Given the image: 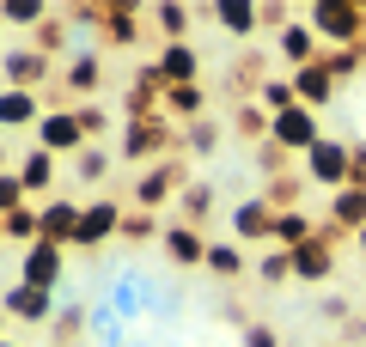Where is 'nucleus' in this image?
Listing matches in <instances>:
<instances>
[{
	"label": "nucleus",
	"instance_id": "1",
	"mask_svg": "<svg viewBox=\"0 0 366 347\" xmlns=\"http://www.w3.org/2000/svg\"><path fill=\"white\" fill-rule=\"evenodd\" d=\"M305 25H312V37L317 43H336V49H360V31H366V13L360 6H324V0H317L312 13H305Z\"/></svg>",
	"mask_w": 366,
	"mask_h": 347
},
{
	"label": "nucleus",
	"instance_id": "2",
	"mask_svg": "<svg viewBox=\"0 0 366 347\" xmlns=\"http://www.w3.org/2000/svg\"><path fill=\"white\" fill-rule=\"evenodd\" d=\"M305 177L342 195V189H348V177H354V146H342V141H317L312 153H305Z\"/></svg>",
	"mask_w": 366,
	"mask_h": 347
},
{
	"label": "nucleus",
	"instance_id": "3",
	"mask_svg": "<svg viewBox=\"0 0 366 347\" xmlns=\"http://www.w3.org/2000/svg\"><path fill=\"white\" fill-rule=\"evenodd\" d=\"M37 146H43V153H74V159L86 153V122H79L74 104H67V110H49L37 122Z\"/></svg>",
	"mask_w": 366,
	"mask_h": 347
},
{
	"label": "nucleus",
	"instance_id": "4",
	"mask_svg": "<svg viewBox=\"0 0 366 347\" xmlns=\"http://www.w3.org/2000/svg\"><path fill=\"white\" fill-rule=\"evenodd\" d=\"M317 141H324V134H317V110H305V104L269 122V146H287V153H312Z\"/></svg>",
	"mask_w": 366,
	"mask_h": 347
},
{
	"label": "nucleus",
	"instance_id": "5",
	"mask_svg": "<svg viewBox=\"0 0 366 347\" xmlns=\"http://www.w3.org/2000/svg\"><path fill=\"white\" fill-rule=\"evenodd\" d=\"M79 213H86V207L74 201V195H55V201H43L37 207V219H43V244H74L79 238Z\"/></svg>",
	"mask_w": 366,
	"mask_h": 347
},
{
	"label": "nucleus",
	"instance_id": "6",
	"mask_svg": "<svg viewBox=\"0 0 366 347\" xmlns=\"http://www.w3.org/2000/svg\"><path fill=\"white\" fill-rule=\"evenodd\" d=\"M0 74H6L13 91H37L49 79V49H6L0 55Z\"/></svg>",
	"mask_w": 366,
	"mask_h": 347
},
{
	"label": "nucleus",
	"instance_id": "7",
	"mask_svg": "<svg viewBox=\"0 0 366 347\" xmlns=\"http://www.w3.org/2000/svg\"><path fill=\"white\" fill-rule=\"evenodd\" d=\"M0 311H6V317H19V323H49L61 305H55V293H43V286L13 281V286H6V298H0Z\"/></svg>",
	"mask_w": 366,
	"mask_h": 347
},
{
	"label": "nucleus",
	"instance_id": "8",
	"mask_svg": "<svg viewBox=\"0 0 366 347\" xmlns=\"http://www.w3.org/2000/svg\"><path fill=\"white\" fill-rule=\"evenodd\" d=\"M117 226H122V201H92L86 213H79V238H74V244L79 250H104Z\"/></svg>",
	"mask_w": 366,
	"mask_h": 347
},
{
	"label": "nucleus",
	"instance_id": "9",
	"mask_svg": "<svg viewBox=\"0 0 366 347\" xmlns=\"http://www.w3.org/2000/svg\"><path fill=\"white\" fill-rule=\"evenodd\" d=\"M159 244H165V256L177 262V268H202V262H208V238H202L196 226H183V219L159 231Z\"/></svg>",
	"mask_w": 366,
	"mask_h": 347
},
{
	"label": "nucleus",
	"instance_id": "10",
	"mask_svg": "<svg viewBox=\"0 0 366 347\" xmlns=\"http://www.w3.org/2000/svg\"><path fill=\"white\" fill-rule=\"evenodd\" d=\"M274 213H281V207H274L269 195H250V201L232 207V231L238 238H269L274 244Z\"/></svg>",
	"mask_w": 366,
	"mask_h": 347
},
{
	"label": "nucleus",
	"instance_id": "11",
	"mask_svg": "<svg viewBox=\"0 0 366 347\" xmlns=\"http://www.w3.org/2000/svg\"><path fill=\"white\" fill-rule=\"evenodd\" d=\"M293 274H300V281H330V274H336V250H330L324 231H317L312 244L293 250Z\"/></svg>",
	"mask_w": 366,
	"mask_h": 347
},
{
	"label": "nucleus",
	"instance_id": "12",
	"mask_svg": "<svg viewBox=\"0 0 366 347\" xmlns=\"http://www.w3.org/2000/svg\"><path fill=\"white\" fill-rule=\"evenodd\" d=\"M293 91H300L305 110H324V104L336 98V74H330L324 61H312V67H300V74H293Z\"/></svg>",
	"mask_w": 366,
	"mask_h": 347
},
{
	"label": "nucleus",
	"instance_id": "13",
	"mask_svg": "<svg viewBox=\"0 0 366 347\" xmlns=\"http://www.w3.org/2000/svg\"><path fill=\"white\" fill-rule=\"evenodd\" d=\"M19 281L55 293V281H61V250H55V244H31V250H25V274H19Z\"/></svg>",
	"mask_w": 366,
	"mask_h": 347
},
{
	"label": "nucleus",
	"instance_id": "14",
	"mask_svg": "<svg viewBox=\"0 0 366 347\" xmlns=\"http://www.w3.org/2000/svg\"><path fill=\"white\" fill-rule=\"evenodd\" d=\"M196 74H202V61H196L189 43H165V49H159V79H165V86H196Z\"/></svg>",
	"mask_w": 366,
	"mask_h": 347
},
{
	"label": "nucleus",
	"instance_id": "15",
	"mask_svg": "<svg viewBox=\"0 0 366 347\" xmlns=\"http://www.w3.org/2000/svg\"><path fill=\"white\" fill-rule=\"evenodd\" d=\"M274 49L293 61V74H300V67H312V61H324V49H317V37H312V25H305V19H293V25L281 31V43H274Z\"/></svg>",
	"mask_w": 366,
	"mask_h": 347
},
{
	"label": "nucleus",
	"instance_id": "16",
	"mask_svg": "<svg viewBox=\"0 0 366 347\" xmlns=\"http://www.w3.org/2000/svg\"><path fill=\"white\" fill-rule=\"evenodd\" d=\"M43 122V104H37V91H0V129H37Z\"/></svg>",
	"mask_w": 366,
	"mask_h": 347
},
{
	"label": "nucleus",
	"instance_id": "17",
	"mask_svg": "<svg viewBox=\"0 0 366 347\" xmlns=\"http://www.w3.org/2000/svg\"><path fill=\"white\" fill-rule=\"evenodd\" d=\"M360 226H366V189H342L336 201H330V231H360Z\"/></svg>",
	"mask_w": 366,
	"mask_h": 347
},
{
	"label": "nucleus",
	"instance_id": "18",
	"mask_svg": "<svg viewBox=\"0 0 366 347\" xmlns=\"http://www.w3.org/2000/svg\"><path fill=\"white\" fill-rule=\"evenodd\" d=\"M19 183H25L31 195H43L55 183V153H43V146H25V159H19Z\"/></svg>",
	"mask_w": 366,
	"mask_h": 347
},
{
	"label": "nucleus",
	"instance_id": "19",
	"mask_svg": "<svg viewBox=\"0 0 366 347\" xmlns=\"http://www.w3.org/2000/svg\"><path fill=\"white\" fill-rule=\"evenodd\" d=\"M171 189H177V165L165 159V165H153V171L141 177V189H134V201H141V207H165V201H171Z\"/></svg>",
	"mask_w": 366,
	"mask_h": 347
},
{
	"label": "nucleus",
	"instance_id": "20",
	"mask_svg": "<svg viewBox=\"0 0 366 347\" xmlns=\"http://www.w3.org/2000/svg\"><path fill=\"white\" fill-rule=\"evenodd\" d=\"M317 231H312V219L300 213V207H287V213H274V250H300V244H312Z\"/></svg>",
	"mask_w": 366,
	"mask_h": 347
},
{
	"label": "nucleus",
	"instance_id": "21",
	"mask_svg": "<svg viewBox=\"0 0 366 347\" xmlns=\"http://www.w3.org/2000/svg\"><path fill=\"white\" fill-rule=\"evenodd\" d=\"M159 146H171V134L159 129V122H153V129H147V122H129V134H122V159H153Z\"/></svg>",
	"mask_w": 366,
	"mask_h": 347
},
{
	"label": "nucleus",
	"instance_id": "22",
	"mask_svg": "<svg viewBox=\"0 0 366 347\" xmlns=\"http://www.w3.org/2000/svg\"><path fill=\"white\" fill-rule=\"evenodd\" d=\"M214 25L232 31V37H250V31L262 25V13H257V6H244V0H220V6H214Z\"/></svg>",
	"mask_w": 366,
	"mask_h": 347
},
{
	"label": "nucleus",
	"instance_id": "23",
	"mask_svg": "<svg viewBox=\"0 0 366 347\" xmlns=\"http://www.w3.org/2000/svg\"><path fill=\"white\" fill-rule=\"evenodd\" d=\"M257 104L269 110V122H274V116L300 110V91H293V79H262V86H257Z\"/></svg>",
	"mask_w": 366,
	"mask_h": 347
},
{
	"label": "nucleus",
	"instance_id": "24",
	"mask_svg": "<svg viewBox=\"0 0 366 347\" xmlns=\"http://www.w3.org/2000/svg\"><path fill=\"white\" fill-rule=\"evenodd\" d=\"M67 91H79V98L98 91V49H74V61H67Z\"/></svg>",
	"mask_w": 366,
	"mask_h": 347
},
{
	"label": "nucleus",
	"instance_id": "25",
	"mask_svg": "<svg viewBox=\"0 0 366 347\" xmlns=\"http://www.w3.org/2000/svg\"><path fill=\"white\" fill-rule=\"evenodd\" d=\"M165 110L171 116H208V98H202V86H165Z\"/></svg>",
	"mask_w": 366,
	"mask_h": 347
},
{
	"label": "nucleus",
	"instance_id": "26",
	"mask_svg": "<svg viewBox=\"0 0 366 347\" xmlns=\"http://www.w3.org/2000/svg\"><path fill=\"white\" fill-rule=\"evenodd\" d=\"M202 268H214L220 281H238V274H244V250L238 244H208V262H202Z\"/></svg>",
	"mask_w": 366,
	"mask_h": 347
},
{
	"label": "nucleus",
	"instance_id": "27",
	"mask_svg": "<svg viewBox=\"0 0 366 347\" xmlns=\"http://www.w3.org/2000/svg\"><path fill=\"white\" fill-rule=\"evenodd\" d=\"M257 274H262V286H281V281H293V250H262Z\"/></svg>",
	"mask_w": 366,
	"mask_h": 347
},
{
	"label": "nucleus",
	"instance_id": "28",
	"mask_svg": "<svg viewBox=\"0 0 366 347\" xmlns=\"http://www.w3.org/2000/svg\"><path fill=\"white\" fill-rule=\"evenodd\" d=\"M6 238H31V244H43V219H37V207H19V213H6Z\"/></svg>",
	"mask_w": 366,
	"mask_h": 347
},
{
	"label": "nucleus",
	"instance_id": "29",
	"mask_svg": "<svg viewBox=\"0 0 366 347\" xmlns=\"http://www.w3.org/2000/svg\"><path fill=\"white\" fill-rule=\"evenodd\" d=\"M189 153H202V159L220 153V122H214V116H202L196 129H189Z\"/></svg>",
	"mask_w": 366,
	"mask_h": 347
},
{
	"label": "nucleus",
	"instance_id": "30",
	"mask_svg": "<svg viewBox=\"0 0 366 347\" xmlns=\"http://www.w3.org/2000/svg\"><path fill=\"white\" fill-rule=\"evenodd\" d=\"M360 61H366L360 49H324V67H330L336 79H354V74H360Z\"/></svg>",
	"mask_w": 366,
	"mask_h": 347
},
{
	"label": "nucleus",
	"instance_id": "31",
	"mask_svg": "<svg viewBox=\"0 0 366 347\" xmlns=\"http://www.w3.org/2000/svg\"><path fill=\"white\" fill-rule=\"evenodd\" d=\"M25 183H19V171H6V177H0V219H6V213H19V207H25Z\"/></svg>",
	"mask_w": 366,
	"mask_h": 347
},
{
	"label": "nucleus",
	"instance_id": "32",
	"mask_svg": "<svg viewBox=\"0 0 366 347\" xmlns=\"http://www.w3.org/2000/svg\"><path fill=\"white\" fill-rule=\"evenodd\" d=\"M110 171V153H98V146H86V153L74 159V177H86V183H98Z\"/></svg>",
	"mask_w": 366,
	"mask_h": 347
},
{
	"label": "nucleus",
	"instance_id": "33",
	"mask_svg": "<svg viewBox=\"0 0 366 347\" xmlns=\"http://www.w3.org/2000/svg\"><path fill=\"white\" fill-rule=\"evenodd\" d=\"M0 19H6V25H43V6H37V0H6Z\"/></svg>",
	"mask_w": 366,
	"mask_h": 347
},
{
	"label": "nucleus",
	"instance_id": "34",
	"mask_svg": "<svg viewBox=\"0 0 366 347\" xmlns=\"http://www.w3.org/2000/svg\"><path fill=\"white\" fill-rule=\"evenodd\" d=\"M208 207H214L208 183H189V189H183V213H189V219H208Z\"/></svg>",
	"mask_w": 366,
	"mask_h": 347
},
{
	"label": "nucleus",
	"instance_id": "35",
	"mask_svg": "<svg viewBox=\"0 0 366 347\" xmlns=\"http://www.w3.org/2000/svg\"><path fill=\"white\" fill-rule=\"evenodd\" d=\"M153 19H159V31H165L171 43H183V31H189V13H183V6H159Z\"/></svg>",
	"mask_w": 366,
	"mask_h": 347
},
{
	"label": "nucleus",
	"instance_id": "36",
	"mask_svg": "<svg viewBox=\"0 0 366 347\" xmlns=\"http://www.w3.org/2000/svg\"><path fill=\"white\" fill-rule=\"evenodd\" d=\"M244 347H281V329L274 323H244Z\"/></svg>",
	"mask_w": 366,
	"mask_h": 347
},
{
	"label": "nucleus",
	"instance_id": "37",
	"mask_svg": "<svg viewBox=\"0 0 366 347\" xmlns=\"http://www.w3.org/2000/svg\"><path fill=\"white\" fill-rule=\"evenodd\" d=\"M348 298H342V293H330V298H317V317H324V323H342V317H348Z\"/></svg>",
	"mask_w": 366,
	"mask_h": 347
},
{
	"label": "nucleus",
	"instance_id": "38",
	"mask_svg": "<svg viewBox=\"0 0 366 347\" xmlns=\"http://www.w3.org/2000/svg\"><path fill=\"white\" fill-rule=\"evenodd\" d=\"M79 323H86V305H61V311H55V329H61V335H74Z\"/></svg>",
	"mask_w": 366,
	"mask_h": 347
},
{
	"label": "nucleus",
	"instance_id": "39",
	"mask_svg": "<svg viewBox=\"0 0 366 347\" xmlns=\"http://www.w3.org/2000/svg\"><path fill=\"white\" fill-rule=\"evenodd\" d=\"M79 122H86V134H98V129H104V122H110V116L98 110V104H86V110H79Z\"/></svg>",
	"mask_w": 366,
	"mask_h": 347
},
{
	"label": "nucleus",
	"instance_id": "40",
	"mask_svg": "<svg viewBox=\"0 0 366 347\" xmlns=\"http://www.w3.org/2000/svg\"><path fill=\"white\" fill-rule=\"evenodd\" d=\"M348 189H366V146H354V177H348Z\"/></svg>",
	"mask_w": 366,
	"mask_h": 347
},
{
	"label": "nucleus",
	"instance_id": "41",
	"mask_svg": "<svg viewBox=\"0 0 366 347\" xmlns=\"http://www.w3.org/2000/svg\"><path fill=\"white\" fill-rule=\"evenodd\" d=\"M354 250H360V262H366V226H360V231H354Z\"/></svg>",
	"mask_w": 366,
	"mask_h": 347
},
{
	"label": "nucleus",
	"instance_id": "42",
	"mask_svg": "<svg viewBox=\"0 0 366 347\" xmlns=\"http://www.w3.org/2000/svg\"><path fill=\"white\" fill-rule=\"evenodd\" d=\"M0 177H6V146H0Z\"/></svg>",
	"mask_w": 366,
	"mask_h": 347
},
{
	"label": "nucleus",
	"instance_id": "43",
	"mask_svg": "<svg viewBox=\"0 0 366 347\" xmlns=\"http://www.w3.org/2000/svg\"><path fill=\"white\" fill-rule=\"evenodd\" d=\"M0 238H6V219H0Z\"/></svg>",
	"mask_w": 366,
	"mask_h": 347
},
{
	"label": "nucleus",
	"instance_id": "44",
	"mask_svg": "<svg viewBox=\"0 0 366 347\" xmlns=\"http://www.w3.org/2000/svg\"><path fill=\"white\" fill-rule=\"evenodd\" d=\"M0 329H6V311H0Z\"/></svg>",
	"mask_w": 366,
	"mask_h": 347
},
{
	"label": "nucleus",
	"instance_id": "45",
	"mask_svg": "<svg viewBox=\"0 0 366 347\" xmlns=\"http://www.w3.org/2000/svg\"><path fill=\"white\" fill-rule=\"evenodd\" d=\"M0 347H19V341H0Z\"/></svg>",
	"mask_w": 366,
	"mask_h": 347
}]
</instances>
